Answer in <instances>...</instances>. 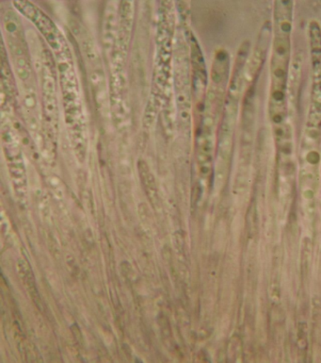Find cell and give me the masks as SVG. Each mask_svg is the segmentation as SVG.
Returning <instances> with one entry per match:
<instances>
[{
    "mask_svg": "<svg viewBox=\"0 0 321 363\" xmlns=\"http://www.w3.org/2000/svg\"><path fill=\"white\" fill-rule=\"evenodd\" d=\"M134 16V0H122L120 16L119 43L123 48H127L128 36L131 33Z\"/></svg>",
    "mask_w": 321,
    "mask_h": 363,
    "instance_id": "3",
    "label": "cell"
},
{
    "mask_svg": "<svg viewBox=\"0 0 321 363\" xmlns=\"http://www.w3.org/2000/svg\"><path fill=\"white\" fill-rule=\"evenodd\" d=\"M19 274L21 277L25 287L27 289L28 294L37 307L42 310L41 297L39 291L37 290L35 279H34L33 270L25 259H20L18 262Z\"/></svg>",
    "mask_w": 321,
    "mask_h": 363,
    "instance_id": "4",
    "label": "cell"
},
{
    "mask_svg": "<svg viewBox=\"0 0 321 363\" xmlns=\"http://www.w3.org/2000/svg\"><path fill=\"white\" fill-rule=\"evenodd\" d=\"M13 5L23 16L27 17L36 26L54 50H62V43H64V37L56 27L55 23L41 9L28 0H13Z\"/></svg>",
    "mask_w": 321,
    "mask_h": 363,
    "instance_id": "1",
    "label": "cell"
},
{
    "mask_svg": "<svg viewBox=\"0 0 321 363\" xmlns=\"http://www.w3.org/2000/svg\"><path fill=\"white\" fill-rule=\"evenodd\" d=\"M137 168H139L140 181H142L146 196L150 200L152 206L157 210L159 208L160 202L159 191H157V183L154 181L153 174L151 173L145 162L140 161L137 164Z\"/></svg>",
    "mask_w": 321,
    "mask_h": 363,
    "instance_id": "2",
    "label": "cell"
}]
</instances>
